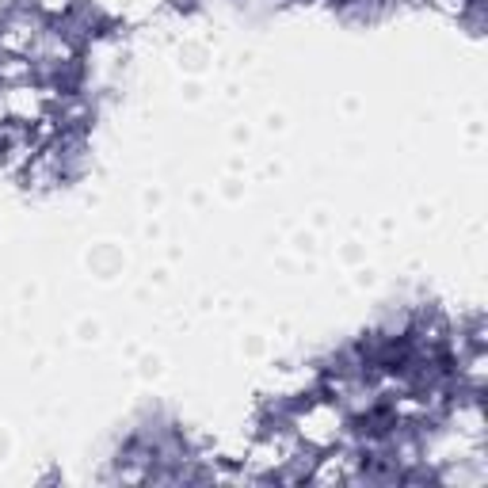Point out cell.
<instances>
[{"mask_svg": "<svg viewBox=\"0 0 488 488\" xmlns=\"http://www.w3.org/2000/svg\"><path fill=\"white\" fill-rule=\"evenodd\" d=\"M382 416H386V412H370V420H374V423H382ZM389 435V427H374V431H370V439H386Z\"/></svg>", "mask_w": 488, "mask_h": 488, "instance_id": "6da1fadb", "label": "cell"}]
</instances>
